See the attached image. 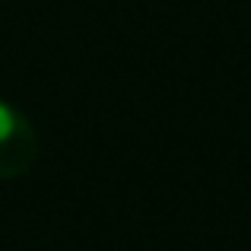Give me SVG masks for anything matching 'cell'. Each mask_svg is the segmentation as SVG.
I'll return each instance as SVG.
<instances>
[{
	"mask_svg": "<svg viewBox=\"0 0 251 251\" xmlns=\"http://www.w3.org/2000/svg\"><path fill=\"white\" fill-rule=\"evenodd\" d=\"M38 153H42L38 134L25 111L0 99V181L29 175L38 162Z\"/></svg>",
	"mask_w": 251,
	"mask_h": 251,
	"instance_id": "obj_1",
	"label": "cell"
}]
</instances>
